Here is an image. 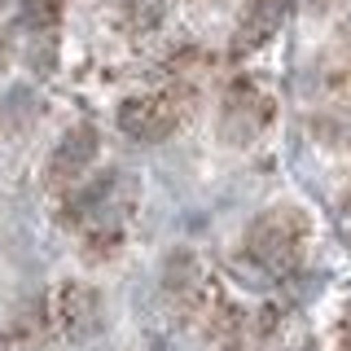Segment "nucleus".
<instances>
[{
  "instance_id": "obj_11",
  "label": "nucleus",
  "mask_w": 351,
  "mask_h": 351,
  "mask_svg": "<svg viewBox=\"0 0 351 351\" xmlns=\"http://www.w3.org/2000/svg\"><path fill=\"white\" fill-rule=\"evenodd\" d=\"M22 31H31L36 40H53L62 27V0H22L18 5Z\"/></svg>"
},
{
  "instance_id": "obj_4",
  "label": "nucleus",
  "mask_w": 351,
  "mask_h": 351,
  "mask_svg": "<svg viewBox=\"0 0 351 351\" xmlns=\"http://www.w3.org/2000/svg\"><path fill=\"white\" fill-rule=\"evenodd\" d=\"M272 97L263 93V84L255 75H233L224 84V97H219V136L228 145H255V141L268 132L272 123Z\"/></svg>"
},
{
  "instance_id": "obj_9",
  "label": "nucleus",
  "mask_w": 351,
  "mask_h": 351,
  "mask_svg": "<svg viewBox=\"0 0 351 351\" xmlns=\"http://www.w3.org/2000/svg\"><path fill=\"white\" fill-rule=\"evenodd\" d=\"M53 329V312H49V299H27L14 316L5 321V347H36L49 338Z\"/></svg>"
},
{
  "instance_id": "obj_14",
  "label": "nucleus",
  "mask_w": 351,
  "mask_h": 351,
  "mask_svg": "<svg viewBox=\"0 0 351 351\" xmlns=\"http://www.w3.org/2000/svg\"><path fill=\"white\" fill-rule=\"evenodd\" d=\"M5 66H9V40L0 36V75H5Z\"/></svg>"
},
{
  "instance_id": "obj_2",
  "label": "nucleus",
  "mask_w": 351,
  "mask_h": 351,
  "mask_svg": "<svg viewBox=\"0 0 351 351\" xmlns=\"http://www.w3.org/2000/svg\"><path fill=\"white\" fill-rule=\"evenodd\" d=\"M132 206H136V176H128L119 167H106V171L88 176L80 189H71L62 197V224L80 228V233L106 228V224L123 228Z\"/></svg>"
},
{
  "instance_id": "obj_8",
  "label": "nucleus",
  "mask_w": 351,
  "mask_h": 351,
  "mask_svg": "<svg viewBox=\"0 0 351 351\" xmlns=\"http://www.w3.org/2000/svg\"><path fill=\"white\" fill-rule=\"evenodd\" d=\"M290 14V0H246L241 9V22H237V49H259L277 36V27Z\"/></svg>"
},
{
  "instance_id": "obj_7",
  "label": "nucleus",
  "mask_w": 351,
  "mask_h": 351,
  "mask_svg": "<svg viewBox=\"0 0 351 351\" xmlns=\"http://www.w3.org/2000/svg\"><path fill=\"white\" fill-rule=\"evenodd\" d=\"M49 312H53V329H62L71 343H84L101 329V294L88 281H62L49 299Z\"/></svg>"
},
{
  "instance_id": "obj_10",
  "label": "nucleus",
  "mask_w": 351,
  "mask_h": 351,
  "mask_svg": "<svg viewBox=\"0 0 351 351\" xmlns=\"http://www.w3.org/2000/svg\"><path fill=\"white\" fill-rule=\"evenodd\" d=\"M114 22L128 36H154L167 22V0H119Z\"/></svg>"
},
{
  "instance_id": "obj_13",
  "label": "nucleus",
  "mask_w": 351,
  "mask_h": 351,
  "mask_svg": "<svg viewBox=\"0 0 351 351\" xmlns=\"http://www.w3.org/2000/svg\"><path fill=\"white\" fill-rule=\"evenodd\" d=\"M338 351H351V307L343 312V321H338Z\"/></svg>"
},
{
  "instance_id": "obj_1",
  "label": "nucleus",
  "mask_w": 351,
  "mask_h": 351,
  "mask_svg": "<svg viewBox=\"0 0 351 351\" xmlns=\"http://www.w3.org/2000/svg\"><path fill=\"white\" fill-rule=\"evenodd\" d=\"M307 241H312V219L299 206H268L263 215H255L246 224L241 237V259L255 263L268 277L294 272L307 255Z\"/></svg>"
},
{
  "instance_id": "obj_15",
  "label": "nucleus",
  "mask_w": 351,
  "mask_h": 351,
  "mask_svg": "<svg viewBox=\"0 0 351 351\" xmlns=\"http://www.w3.org/2000/svg\"><path fill=\"white\" fill-rule=\"evenodd\" d=\"M343 75H347V80H351V62H347V71H343Z\"/></svg>"
},
{
  "instance_id": "obj_12",
  "label": "nucleus",
  "mask_w": 351,
  "mask_h": 351,
  "mask_svg": "<svg viewBox=\"0 0 351 351\" xmlns=\"http://www.w3.org/2000/svg\"><path fill=\"white\" fill-rule=\"evenodd\" d=\"M119 246H123V228H114V224L88 228V233H84V259L88 263H110L119 255Z\"/></svg>"
},
{
  "instance_id": "obj_3",
  "label": "nucleus",
  "mask_w": 351,
  "mask_h": 351,
  "mask_svg": "<svg viewBox=\"0 0 351 351\" xmlns=\"http://www.w3.org/2000/svg\"><path fill=\"white\" fill-rule=\"evenodd\" d=\"M189 88L167 84V88H154V93H136L119 106V132L141 145H154V141H167L176 128L184 123L189 114Z\"/></svg>"
},
{
  "instance_id": "obj_6",
  "label": "nucleus",
  "mask_w": 351,
  "mask_h": 351,
  "mask_svg": "<svg viewBox=\"0 0 351 351\" xmlns=\"http://www.w3.org/2000/svg\"><path fill=\"white\" fill-rule=\"evenodd\" d=\"M158 285H162V299H167L180 316H189V321H202L206 303L215 299L211 281H206V268H202V259H197L193 250H171V255L162 259Z\"/></svg>"
},
{
  "instance_id": "obj_5",
  "label": "nucleus",
  "mask_w": 351,
  "mask_h": 351,
  "mask_svg": "<svg viewBox=\"0 0 351 351\" xmlns=\"http://www.w3.org/2000/svg\"><path fill=\"white\" fill-rule=\"evenodd\" d=\"M97 154H101V132H97L93 123H71L58 136V145H53L49 154V167H44V180H49L53 193H71L80 189V184L88 180V171H93Z\"/></svg>"
}]
</instances>
